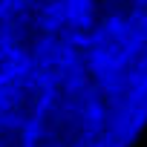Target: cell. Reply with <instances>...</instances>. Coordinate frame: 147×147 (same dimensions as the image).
Returning <instances> with one entry per match:
<instances>
[{"label":"cell","instance_id":"6da1fadb","mask_svg":"<svg viewBox=\"0 0 147 147\" xmlns=\"http://www.w3.org/2000/svg\"><path fill=\"white\" fill-rule=\"evenodd\" d=\"M147 124V0H0V147H130Z\"/></svg>","mask_w":147,"mask_h":147}]
</instances>
